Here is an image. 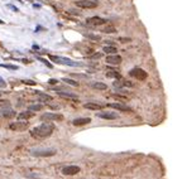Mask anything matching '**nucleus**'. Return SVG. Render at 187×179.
I'll use <instances>...</instances> for the list:
<instances>
[{
	"label": "nucleus",
	"mask_w": 187,
	"mask_h": 179,
	"mask_svg": "<svg viewBox=\"0 0 187 179\" xmlns=\"http://www.w3.org/2000/svg\"><path fill=\"white\" fill-rule=\"evenodd\" d=\"M37 58H38V59H39V61H41V62H43V63H44V65H46L47 67H49V68H52V65H51V63H48V62H47V61H46V59H43V58H41V57H37Z\"/></svg>",
	"instance_id": "cd10ccee"
},
{
	"label": "nucleus",
	"mask_w": 187,
	"mask_h": 179,
	"mask_svg": "<svg viewBox=\"0 0 187 179\" xmlns=\"http://www.w3.org/2000/svg\"><path fill=\"white\" fill-rule=\"evenodd\" d=\"M129 75L132 76V77H134V78H137L139 79V81H143V79L147 78V72L144 71V69H142V68H133L130 72H129Z\"/></svg>",
	"instance_id": "423d86ee"
},
{
	"label": "nucleus",
	"mask_w": 187,
	"mask_h": 179,
	"mask_svg": "<svg viewBox=\"0 0 187 179\" xmlns=\"http://www.w3.org/2000/svg\"><path fill=\"white\" fill-rule=\"evenodd\" d=\"M30 155L33 156H41V158H43V156H52L56 154V149H32L30 150Z\"/></svg>",
	"instance_id": "7ed1b4c3"
},
{
	"label": "nucleus",
	"mask_w": 187,
	"mask_h": 179,
	"mask_svg": "<svg viewBox=\"0 0 187 179\" xmlns=\"http://www.w3.org/2000/svg\"><path fill=\"white\" fill-rule=\"evenodd\" d=\"M0 67H4V68H6V69H11V71H17V69L19 68V67L15 66V65H0Z\"/></svg>",
	"instance_id": "393cba45"
},
{
	"label": "nucleus",
	"mask_w": 187,
	"mask_h": 179,
	"mask_svg": "<svg viewBox=\"0 0 187 179\" xmlns=\"http://www.w3.org/2000/svg\"><path fill=\"white\" fill-rule=\"evenodd\" d=\"M48 82H49V85H56L58 81H57V79H55V78H52V79H49Z\"/></svg>",
	"instance_id": "c756f323"
},
{
	"label": "nucleus",
	"mask_w": 187,
	"mask_h": 179,
	"mask_svg": "<svg viewBox=\"0 0 187 179\" xmlns=\"http://www.w3.org/2000/svg\"><path fill=\"white\" fill-rule=\"evenodd\" d=\"M24 83H27V85H36V82L34 81H23Z\"/></svg>",
	"instance_id": "473e14b6"
},
{
	"label": "nucleus",
	"mask_w": 187,
	"mask_h": 179,
	"mask_svg": "<svg viewBox=\"0 0 187 179\" xmlns=\"http://www.w3.org/2000/svg\"><path fill=\"white\" fill-rule=\"evenodd\" d=\"M57 95L58 96H61V97H66V98H77V96H76L75 94H71V92H62V91H59V92H57Z\"/></svg>",
	"instance_id": "6ab92c4d"
},
{
	"label": "nucleus",
	"mask_w": 187,
	"mask_h": 179,
	"mask_svg": "<svg viewBox=\"0 0 187 179\" xmlns=\"http://www.w3.org/2000/svg\"><path fill=\"white\" fill-rule=\"evenodd\" d=\"M0 87H1V88H5L6 87V83H5V81L3 78H0Z\"/></svg>",
	"instance_id": "c85d7f7f"
},
{
	"label": "nucleus",
	"mask_w": 187,
	"mask_h": 179,
	"mask_svg": "<svg viewBox=\"0 0 187 179\" xmlns=\"http://www.w3.org/2000/svg\"><path fill=\"white\" fill-rule=\"evenodd\" d=\"M106 76L107 77H114V78H120V75L116 71H109L106 72Z\"/></svg>",
	"instance_id": "b1692460"
},
{
	"label": "nucleus",
	"mask_w": 187,
	"mask_h": 179,
	"mask_svg": "<svg viewBox=\"0 0 187 179\" xmlns=\"http://www.w3.org/2000/svg\"><path fill=\"white\" fill-rule=\"evenodd\" d=\"M41 120L42 121H59V120H63V116L59 114H56V112H46L41 116Z\"/></svg>",
	"instance_id": "39448f33"
},
{
	"label": "nucleus",
	"mask_w": 187,
	"mask_h": 179,
	"mask_svg": "<svg viewBox=\"0 0 187 179\" xmlns=\"http://www.w3.org/2000/svg\"><path fill=\"white\" fill-rule=\"evenodd\" d=\"M84 107L85 108H88V110H101L103 108V105H100V104H95V102H87V104H85L84 105Z\"/></svg>",
	"instance_id": "2eb2a0df"
},
{
	"label": "nucleus",
	"mask_w": 187,
	"mask_h": 179,
	"mask_svg": "<svg viewBox=\"0 0 187 179\" xmlns=\"http://www.w3.org/2000/svg\"><path fill=\"white\" fill-rule=\"evenodd\" d=\"M96 116L97 117H101V119H106V120H115V119H118V115H116L115 112H109V111L97 112Z\"/></svg>",
	"instance_id": "9d476101"
},
{
	"label": "nucleus",
	"mask_w": 187,
	"mask_h": 179,
	"mask_svg": "<svg viewBox=\"0 0 187 179\" xmlns=\"http://www.w3.org/2000/svg\"><path fill=\"white\" fill-rule=\"evenodd\" d=\"M87 38H90V39H94V40H100L101 39L100 36H95V34H87Z\"/></svg>",
	"instance_id": "bb28decb"
},
{
	"label": "nucleus",
	"mask_w": 187,
	"mask_h": 179,
	"mask_svg": "<svg viewBox=\"0 0 187 179\" xmlns=\"http://www.w3.org/2000/svg\"><path fill=\"white\" fill-rule=\"evenodd\" d=\"M1 114H3V116L4 117H13V116H15V112L11 110V108H3L1 110Z\"/></svg>",
	"instance_id": "a211bd4d"
},
{
	"label": "nucleus",
	"mask_w": 187,
	"mask_h": 179,
	"mask_svg": "<svg viewBox=\"0 0 187 179\" xmlns=\"http://www.w3.org/2000/svg\"><path fill=\"white\" fill-rule=\"evenodd\" d=\"M86 23L90 24V25H103V24L106 23V20L104 18H100V17H91V18L86 19Z\"/></svg>",
	"instance_id": "6e6552de"
},
{
	"label": "nucleus",
	"mask_w": 187,
	"mask_h": 179,
	"mask_svg": "<svg viewBox=\"0 0 187 179\" xmlns=\"http://www.w3.org/2000/svg\"><path fill=\"white\" fill-rule=\"evenodd\" d=\"M91 87L96 88V90H106L107 86L105 83H103V82H92V83H91Z\"/></svg>",
	"instance_id": "aec40b11"
},
{
	"label": "nucleus",
	"mask_w": 187,
	"mask_h": 179,
	"mask_svg": "<svg viewBox=\"0 0 187 179\" xmlns=\"http://www.w3.org/2000/svg\"><path fill=\"white\" fill-rule=\"evenodd\" d=\"M109 106L113 108H116V110H119V111H132L130 107L125 106V105H122V104H110Z\"/></svg>",
	"instance_id": "dca6fc26"
},
{
	"label": "nucleus",
	"mask_w": 187,
	"mask_h": 179,
	"mask_svg": "<svg viewBox=\"0 0 187 179\" xmlns=\"http://www.w3.org/2000/svg\"><path fill=\"white\" fill-rule=\"evenodd\" d=\"M28 108H29V111L34 112V111H41V110L43 108V106H42L41 104H39V105H30V106L28 107Z\"/></svg>",
	"instance_id": "4be33fe9"
},
{
	"label": "nucleus",
	"mask_w": 187,
	"mask_h": 179,
	"mask_svg": "<svg viewBox=\"0 0 187 179\" xmlns=\"http://www.w3.org/2000/svg\"><path fill=\"white\" fill-rule=\"evenodd\" d=\"M100 57H101V53H96L94 56H91V58H100Z\"/></svg>",
	"instance_id": "2f4dec72"
},
{
	"label": "nucleus",
	"mask_w": 187,
	"mask_h": 179,
	"mask_svg": "<svg viewBox=\"0 0 187 179\" xmlns=\"http://www.w3.org/2000/svg\"><path fill=\"white\" fill-rule=\"evenodd\" d=\"M101 32H104V33H107V34H111V33H115L116 29L113 27V25H106L105 28H103V30Z\"/></svg>",
	"instance_id": "412c9836"
},
{
	"label": "nucleus",
	"mask_w": 187,
	"mask_h": 179,
	"mask_svg": "<svg viewBox=\"0 0 187 179\" xmlns=\"http://www.w3.org/2000/svg\"><path fill=\"white\" fill-rule=\"evenodd\" d=\"M76 5L82 9H94L99 5V3L96 0H80V1H76Z\"/></svg>",
	"instance_id": "20e7f679"
},
{
	"label": "nucleus",
	"mask_w": 187,
	"mask_h": 179,
	"mask_svg": "<svg viewBox=\"0 0 187 179\" xmlns=\"http://www.w3.org/2000/svg\"><path fill=\"white\" fill-rule=\"evenodd\" d=\"M38 100L41 102H48V101H52V96L47 95V94H43V92H36Z\"/></svg>",
	"instance_id": "f8f14e48"
},
{
	"label": "nucleus",
	"mask_w": 187,
	"mask_h": 179,
	"mask_svg": "<svg viewBox=\"0 0 187 179\" xmlns=\"http://www.w3.org/2000/svg\"><path fill=\"white\" fill-rule=\"evenodd\" d=\"M0 106L1 107H10V102L6 101V100H3V101H0Z\"/></svg>",
	"instance_id": "a878e982"
},
{
	"label": "nucleus",
	"mask_w": 187,
	"mask_h": 179,
	"mask_svg": "<svg viewBox=\"0 0 187 179\" xmlns=\"http://www.w3.org/2000/svg\"><path fill=\"white\" fill-rule=\"evenodd\" d=\"M62 81L66 82V83H68V85L75 86V87H77V86H78V82H76V81H74V79H71V78H62Z\"/></svg>",
	"instance_id": "5701e85b"
},
{
	"label": "nucleus",
	"mask_w": 187,
	"mask_h": 179,
	"mask_svg": "<svg viewBox=\"0 0 187 179\" xmlns=\"http://www.w3.org/2000/svg\"><path fill=\"white\" fill-rule=\"evenodd\" d=\"M49 59L58 65H65V66H70V67H81L82 63L80 62H75V61L66 58V57H61V56H49Z\"/></svg>",
	"instance_id": "f03ea898"
},
{
	"label": "nucleus",
	"mask_w": 187,
	"mask_h": 179,
	"mask_svg": "<svg viewBox=\"0 0 187 179\" xmlns=\"http://www.w3.org/2000/svg\"><path fill=\"white\" fill-rule=\"evenodd\" d=\"M103 50L105 53H107V54H115L116 52H118L116 47H114V46H105V47L103 48Z\"/></svg>",
	"instance_id": "f3484780"
},
{
	"label": "nucleus",
	"mask_w": 187,
	"mask_h": 179,
	"mask_svg": "<svg viewBox=\"0 0 187 179\" xmlns=\"http://www.w3.org/2000/svg\"><path fill=\"white\" fill-rule=\"evenodd\" d=\"M4 23H5V22H4V20H1V19H0V24H4Z\"/></svg>",
	"instance_id": "f704fd0d"
},
{
	"label": "nucleus",
	"mask_w": 187,
	"mask_h": 179,
	"mask_svg": "<svg viewBox=\"0 0 187 179\" xmlns=\"http://www.w3.org/2000/svg\"><path fill=\"white\" fill-rule=\"evenodd\" d=\"M80 167H77V165H66L65 168L62 169V173L65 175H75L77 173H80Z\"/></svg>",
	"instance_id": "0eeeda50"
},
{
	"label": "nucleus",
	"mask_w": 187,
	"mask_h": 179,
	"mask_svg": "<svg viewBox=\"0 0 187 179\" xmlns=\"http://www.w3.org/2000/svg\"><path fill=\"white\" fill-rule=\"evenodd\" d=\"M0 96H1V92H0Z\"/></svg>",
	"instance_id": "c9c22d12"
},
{
	"label": "nucleus",
	"mask_w": 187,
	"mask_h": 179,
	"mask_svg": "<svg viewBox=\"0 0 187 179\" xmlns=\"http://www.w3.org/2000/svg\"><path fill=\"white\" fill-rule=\"evenodd\" d=\"M55 131V125L52 122H44L39 126H36L34 129L30 130V135L37 139H43V137H48Z\"/></svg>",
	"instance_id": "f257e3e1"
},
{
	"label": "nucleus",
	"mask_w": 187,
	"mask_h": 179,
	"mask_svg": "<svg viewBox=\"0 0 187 179\" xmlns=\"http://www.w3.org/2000/svg\"><path fill=\"white\" fill-rule=\"evenodd\" d=\"M120 40H122V43H126V42H129L130 39H128V38H126V39L125 38H120Z\"/></svg>",
	"instance_id": "72a5a7b5"
},
{
	"label": "nucleus",
	"mask_w": 187,
	"mask_h": 179,
	"mask_svg": "<svg viewBox=\"0 0 187 179\" xmlns=\"http://www.w3.org/2000/svg\"><path fill=\"white\" fill-rule=\"evenodd\" d=\"M106 63L107 65H120L122 63V57L118 54H109L106 57Z\"/></svg>",
	"instance_id": "1a4fd4ad"
},
{
	"label": "nucleus",
	"mask_w": 187,
	"mask_h": 179,
	"mask_svg": "<svg viewBox=\"0 0 187 179\" xmlns=\"http://www.w3.org/2000/svg\"><path fill=\"white\" fill-rule=\"evenodd\" d=\"M91 122V119L90 117H78V119H75L72 121L75 126H82V125H87V124Z\"/></svg>",
	"instance_id": "9b49d317"
},
{
	"label": "nucleus",
	"mask_w": 187,
	"mask_h": 179,
	"mask_svg": "<svg viewBox=\"0 0 187 179\" xmlns=\"http://www.w3.org/2000/svg\"><path fill=\"white\" fill-rule=\"evenodd\" d=\"M8 8H10V9H13L14 11H18V8H15L14 5H11V4H8Z\"/></svg>",
	"instance_id": "7c9ffc66"
},
{
	"label": "nucleus",
	"mask_w": 187,
	"mask_h": 179,
	"mask_svg": "<svg viewBox=\"0 0 187 179\" xmlns=\"http://www.w3.org/2000/svg\"><path fill=\"white\" fill-rule=\"evenodd\" d=\"M27 126H28L27 122H13V124H10L11 130H24V129H27Z\"/></svg>",
	"instance_id": "ddd939ff"
},
{
	"label": "nucleus",
	"mask_w": 187,
	"mask_h": 179,
	"mask_svg": "<svg viewBox=\"0 0 187 179\" xmlns=\"http://www.w3.org/2000/svg\"><path fill=\"white\" fill-rule=\"evenodd\" d=\"M34 116V112H32V111H24V112H20L18 115V120L22 121V120H28L30 119V117Z\"/></svg>",
	"instance_id": "4468645a"
}]
</instances>
